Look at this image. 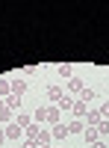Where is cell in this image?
I'll list each match as a JSON object with an SVG mask.
<instances>
[{"label": "cell", "mask_w": 109, "mask_h": 148, "mask_svg": "<svg viewBox=\"0 0 109 148\" xmlns=\"http://www.w3.org/2000/svg\"><path fill=\"white\" fill-rule=\"evenodd\" d=\"M3 133H6V142H21V139H24V127H18L15 121H12V125H6Z\"/></svg>", "instance_id": "1"}, {"label": "cell", "mask_w": 109, "mask_h": 148, "mask_svg": "<svg viewBox=\"0 0 109 148\" xmlns=\"http://www.w3.org/2000/svg\"><path fill=\"white\" fill-rule=\"evenodd\" d=\"M47 98H50L53 104H59V101H62V98H65V89H62V86H59V83L47 86Z\"/></svg>", "instance_id": "2"}, {"label": "cell", "mask_w": 109, "mask_h": 148, "mask_svg": "<svg viewBox=\"0 0 109 148\" xmlns=\"http://www.w3.org/2000/svg\"><path fill=\"white\" fill-rule=\"evenodd\" d=\"M50 136H53V142H62V139L68 136V125H62V121L53 125V127H50Z\"/></svg>", "instance_id": "3"}, {"label": "cell", "mask_w": 109, "mask_h": 148, "mask_svg": "<svg viewBox=\"0 0 109 148\" xmlns=\"http://www.w3.org/2000/svg\"><path fill=\"white\" fill-rule=\"evenodd\" d=\"M71 113H74V119H86V116H89V104H83L80 98H77L74 107H71Z\"/></svg>", "instance_id": "4"}, {"label": "cell", "mask_w": 109, "mask_h": 148, "mask_svg": "<svg viewBox=\"0 0 109 148\" xmlns=\"http://www.w3.org/2000/svg\"><path fill=\"white\" fill-rule=\"evenodd\" d=\"M83 89H86V83H83L80 77H71V80H68V92H71V95H80Z\"/></svg>", "instance_id": "5"}, {"label": "cell", "mask_w": 109, "mask_h": 148, "mask_svg": "<svg viewBox=\"0 0 109 148\" xmlns=\"http://www.w3.org/2000/svg\"><path fill=\"white\" fill-rule=\"evenodd\" d=\"M35 142H39V148H47V145H53V136H50V130H39Z\"/></svg>", "instance_id": "6"}, {"label": "cell", "mask_w": 109, "mask_h": 148, "mask_svg": "<svg viewBox=\"0 0 109 148\" xmlns=\"http://www.w3.org/2000/svg\"><path fill=\"white\" fill-rule=\"evenodd\" d=\"M47 121H50V125H59V121H62V110L59 107H47Z\"/></svg>", "instance_id": "7"}, {"label": "cell", "mask_w": 109, "mask_h": 148, "mask_svg": "<svg viewBox=\"0 0 109 148\" xmlns=\"http://www.w3.org/2000/svg\"><path fill=\"white\" fill-rule=\"evenodd\" d=\"M27 89H30V83H27V80H12V95H18V98H21Z\"/></svg>", "instance_id": "8"}, {"label": "cell", "mask_w": 109, "mask_h": 148, "mask_svg": "<svg viewBox=\"0 0 109 148\" xmlns=\"http://www.w3.org/2000/svg\"><path fill=\"white\" fill-rule=\"evenodd\" d=\"M41 121H47V107H35L32 110V125H41Z\"/></svg>", "instance_id": "9"}, {"label": "cell", "mask_w": 109, "mask_h": 148, "mask_svg": "<svg viewBox=\"0 0 109 148\" xmlns=\"http://www.w3.org/2000/svg\"><path fill=\"white\" fill-rule=\"evenodd\" d=\"M9 95H12V80H9V77H0V98L6 101Z\"/></svg>", "instance_id": "10"}, {"label": "cell", "mask_w": 109, "mask_h": 148, "mask_svg": "<svg viewBox=\"0 0 109 148\" xmlns=\"http://www.w3.org/2000/svg\"><path fill=\"white\" fill-rule=\"evenodd\" d=\"M83 139H86L89 145H91V142H97V139H100V133H97V127H86V130H83Z\"/></svg>", "instance_id": "11"}, {"label": "cell", "mask_w": 109, "mask_h": 148, "mask_svg": "<svg viewBox=\"0 0 109 148\" xmlns=\"http://www.w3.org/2000/svg\"><path fill=\"white\" fill-rule=\"evenodd\" d=\"M83 130H86V121H83V119H74V121L68 125V133H77V136H80Z\"/></svg>", "instance_id": "12"}, {"label": "cell", "mask_w": 109, "mask_h": 148, "mask_svg": "<svg viewBox=\"0 0 109 148\" xmlns=\"http://www.w3.org/2000/svg\"><path fill=\"white\" fill-rule=\"evenodd\" d=\"M0 121H3V125H12V121H15V113H12L9 107H3L0 110Z\"/></svg>", "instance_id": "13"}, {"label": "cell", "mask_w": 109, "mask_h": 148, "mask_svg": "<svg viewBox=\"0 0 109 148\" xmlns=\"http://www.w3.org/2000/svg\"><path fill=\"white\" fill-rule=\"evenodd\" d=\"M15 125H18V127H24V130H27V127L32 125V116H27V113H21V116L15 119Z\"/></svg>", "instance_id": "14"}, {"label": "cell", "mask_w": 109, "mask_h": 148, "mask_svg": "<svg viewBox=\"0 0 109 148\" xmlns=\"http://www.w3.org/2000/svg\"><path fill=\"white\" fill-rule=\"evenodd\" d=\"M6 107L12 110V113H15V110H21V98H18V95H9V98H6Z\"/></svg>", "instance_id": "15"}, {"label": "cell", "mask_w": 109, "mask_h": 148, "mask_svg": "<svg viewBox=\"0 0 109 148\" xmlns=\"http://www.w3.org/2000/svg\"><path fill=\"white\" fill-rule=\"evenodd\" d=\"M74 101H77V98H71V95H65V98H62V101H59L56 107H59V110H71V107H74Z\"/></svg>", "instance_id": "16"}, {"label": "cell", "mask_w": 109, "mask_h": 148, "mask_svg": "<svg viewBox=\"0 0 109 148\" xmlns=\"http://www.w3.org/2000/svg\"><path fill=\"white\" fill-rule=\"evenodd\" d=\"M97 133H100V139L109 133V119H100V125H97Z\"/></svg>", "instance_id": "17"}, {"label": "cell", "mask_w": 109, "mask_h": 148, "mask_svg": "<svg viewBox=\"0 0 109 148\" xmlns=\"http://www.w3.org/2000/svg\"><path fill=\"white\" fill-rule=\"evenodd\" d=\"M21 148H39V142H35L32 136H24L21 139Z\"/></svg>", "instance_id": "18"}, {"label": "cell", "mask_w": 109, "mask_h": 148, "mask_svg": "<svg viewBox=\"0 0 109 148\" xmlns=\"http://www.w3.org/2000/svg\"><path fill=\"white\" fill-rule=\"evenodd\" d=\"M91 98H94V92H91V89H83V92H80V101H83V104H89Z\"/></svg>", "instance_id": "19"}, {"label": "cell", "mask_w": 109, "mask_h": 148, "mask_svg": "<svg viewBox=\"0 0 109 148\" xmlns=\"http://www.w3.org/2000/svg\"><path fill=\"white\" fill-rule=\"evenodd\" d=\"M56 71H59V74H62V77H71V71H74V68H71L68 62H62V65H59Z\"/></svg>", "instance_id": "20"}, {"label": "cell", "mask_w": 109, "mask_h": 148, "mask_svg": "<svg viewBox=\"0 0 109 148\" xmlns=\"http://www.w3.org/2000/svg\"><path fill=\"white\" fill-rule=\"evenodd\" d=\"M97 113H100V119H109V101H106L103 107H97Z\"/></svg>", "instance_id": "21"}, {"label": "cell", "mask_w": 109, "mask_h": 148, "mask_svg": "<svg viewBox=\"0 0 109 148\" xmlns=\"http://www.w3.org/2000/svg\"><path fill=\"white\" fill-rule=\"evenodd\" d=\"M91 148H106V142H103V139H97V142H91Z\"/></svg>", "instance_id": "22"}, {"label": "cell", "mask_w": 109, "mask_h": 148, "mask_svg": "<svg viewBox=\"0 0 109 148\" xmlns=\"http://www.w3.org/2000/svg\"><path fill=\"white\" fill-rule=\"evenodd\" d=\"M3 142H6V133H3V130H0V145H3Z\"/></svg>", "instance_id": "23"}, {"label": "cell", "mask_w": 109, "mask_h": 148, "mask_svg": "<svg viewBox=\"0 0 109 148\" xmlns=\"http://www.w3.org/2000/svg\"><path fill=\"white\" fill-rule=\"evenodd\" d=\"M53 148H62V145H53Z\"/></svg>", "instance_id": "24"}, {"label": "cell", "mask_w": 109, "mask_h": 148, "mask_svg": "<svg viewBox=\"0 0 109 148\" xmlns=\"http://www.w3.org/2000/svg\"><path fill=\"white\" fill-rule=\"evenodd\" d=\"M15 148H21V145H15Z\"/></svg>", "instance_id": "25"}]
</instances>
